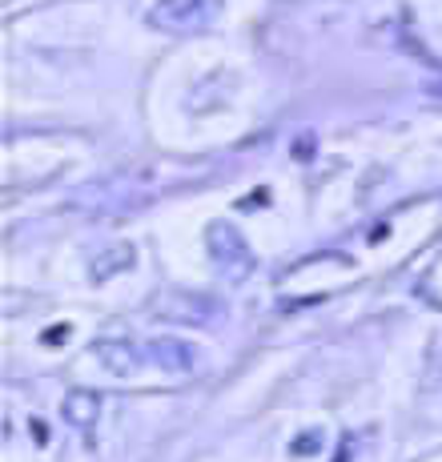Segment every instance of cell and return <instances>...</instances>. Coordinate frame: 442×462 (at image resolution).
I'll return each instance as SVG.
<instances>
[{
	"instance_id": "6da1fadb",
	"label": "cell",
	"mask_w": 442,
	"mask_h": 462,
	"mask_svg": "<svg viewBox=\"0 0 442 462\" xmlns=\"http://www.w3.org/2000/svg\"><path fill=\"white\" fill-rule=\"evenodd\" d=\"M221 0H157L149 8V21L157 29H170V32H181V29H201L217 16Z\"/></svg>"
},
{
	"instance_id": "7a4b0ae2",
	"label": "cell",
	"mask_w": 442,
	"mask_h": 462,
	"mask_svg": "<svg viewBox=\"0 0 442 462\" xmlns=\"http://www.w3.org/2000/svg\"><path fill=\"white\" fill-rule=\"evenodd\" d=\"M93 354H97V362H101L109 374H117V378L133 374V370H141L149 362L145 346L129 342V337H101V342H93Z\"/></svg>"
},
{
	"instance_id": "3957f363",
	"label": "cell",
	"mask_w": 442,
	"mask_h": 462,
	"mask_svg": "<svg viewBox=\"0 0 442 462\" xmlns=\"http://www.w3.org/2000/svg\"><path fill=\"white\" fill-rule=\"evenodd\" d=\"M157 314L161 318H177V322H209L217 314V301L206 294H185V290H173V294L157 298Z\"/></svg>"
},
{
	"instance_id": "277c9868",
	"label": "cell",
	"mask_w": 442,
	"mask_h": 462,
	"mask_svg": "<svg viewBox=\"0 0 442 462\" xmlns=\"http://www.w3.org/2000/svg\"><path fill=\"white\" fill-rule=\"evenodd\" d=\"M145 358L153 362V366L170 370V374H189L193 366H198V354H193V346L177 342V337H157V342L145 346Z\"/></svg>"
},
{
	"instance_id": "5b68a950",
	"label": "cell",
	"mask_w": 442,
	"mask_h": 462,
	"mask_svg": "<svg viewBox=\"0 0 442 462\" xmlns=\"http://www.w3.org/2000/svg\"><path fill=\"white\" fill-rule=\"evenodd\" d=\"M60 411H65L69 426L88 430V426H97V419H101V394H97V390H69Z\"/></svg>"
},
{
	"instance_id": "8992f818",
	"label": "cell",
	"mask_w": 442,
	"mask_h": 462,
	"mask_svg": "<svg viewBox=\"0 0 442 462\" xmlns=\"http://www.w3.org/2000/svg\"><path fill=\"white\" fill-rule=\"evenodd\" d=\"M314 439H318V434H302V442H298L294 450H298V455H309V450H318V447H314Z\"/></svg>"
}]
</instances>
